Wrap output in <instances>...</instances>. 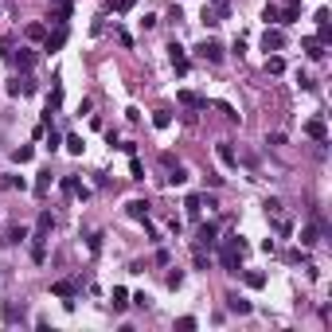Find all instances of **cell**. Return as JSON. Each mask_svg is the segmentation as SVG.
<instances>
[{
    "label": "cell",
    "mask_w": 332,
    "mask_h": 332,
    "mask_svg": "<svg viewBox=\"0 0 332 332\" xmlns=\"http://www.w3.org/2000/svg\"><path fill=\"white\" fill-rule=\"evenodd\" d=\"M196 51H199V59H207V63H223V47L215 43V39H203Z\"/></svg>",
    "instance_id": "obj_1"
},
{
    "label": "cell",
    "mask_w": 332,
    "mask_h": 332,
    "mask_svg": "<svg viewBox=\"0 0 332 332\" xmlns=\"http://www.w3.org/2000/svg\"><path fill=\"white\" fill-rule=\"evenodd\" d=\"M168 59H172V67H176V75H188V55H184L180 43H168Z\"/></svg>",
    "instance_id": "obj_2"
},
{
    "label": "cell",
    "mask_w": 332,
    "mask_h": 332,
    "mask_svg": "<svg viewBox=\"0 0 332 332\" xmlns=\"http://www.w3.org/2000/svg\"><path fill=\"white\" fill-rule=\"evenodd\" d=\"M8 94H12V98H28V94H35V82H31V78H12V82H8Z\"/></svg>",
    "instance_id": "obj_3"
},
{
    "label": "cell",
    "mask_w": 332,
    "mask_h": 332,
    "mask_svg": "<svg viewBox=\"0 0 332 332\" xmlns=\"http://www.w3.org/2000/svg\"><path fill=\"white\" fill-rule=\"evenodd\" d=\"M262 47H266V51H282V47H286V35H282L278 28H266V35H262Z\"/></svg>",
    "instance_id": "obj_4"
},
{
    "label": "cell",
    "mask_w": 332,
    "mask_h": 332,
    "mask_svg": "<svg viewBox=\"0 0 332 332\" xmlns=\"http://www.w3.org/2000/svg\"><path fill=\"white\" fill-rule=\"evenodd\" d=\"M305 133L313 137V141H324V137H328V125L320 118H313V121H305Z\"/></svg>",
    "instance_id": "obj_5"
},
{
    "label": "cell",
    "mask_w": 332,
    "mask_h": 332,
    "mask_svg": "<svg viewBox=\"0 0 332 332\" xmlns=\"http://www.w3.org/2000/svg\"><path fill=\"white\" fill-rule=\"evenodd\" d=\"M51 293H55V297H63L67 305H75V293H78V289L71 286V282H55V286H51Z\"/></svg>",
    "instance_id": "obj_6"
},
{
    "label": "cell",
    "mask_w": 332,
    "mask_h": 332,
    "mask_svg": "<svg viewBox=\"0 0 332 332\" xmlns=\"http://www.w3.org/2000/svg\"><path fill=\"white\" fill-rule=\"evenodd\" d=\"M63 43H67V28H59L55 35H47V39H43V51H59Z\"/></svg>",
    "instance_id": "obj_7"
},
{
    "label": "cell",
    "mask_w": 332,
    "mask_h": 332,
    "mask_svg": "<svg viewBox=\"0 0 332 332\" xmlns=\"http://www.w3.org/2000/svg\"><path fill=\"white\" fill-rule=\"evenodd\" d=\"M180 106H188V109H203L207 102H203L199 94H192V90H180Z\"/></svg>",
    "instance_id": "obj_8"
},
{
    "label": "cell",
    "mask_w": 332,
    "mask_h": 332,
    "mask_svg": "<svg viewBox=\"0 0 332 332\" xmlns=\"http://www.w3.org/2000/svg\"><path fill=\"white\" fill-rule=\"evenodd\" d=\"M51 227H55V219H51V211H43V215H39V223H35V239L43 242V239H47V231H51Z\"/></svg>",
    "instance_id": "obj_9"
},
{
    "label": "cell",
    "mask_w": 332,
    "mask_h": 332,
    "mask_svg": "<svg viewBox=\"0 0 332 332\" xmlns=\"http://www.w3.org/2000/svg\"><path fill=\"white\" fill-rule=\"evenodd\" d=\"M196 242H199V246H215V223H203V227H199Z\"/></svg>",
    "instance_id": "obj_10"
},
{
    "label": "cell",
    "mask_w": 332,
    "mask_h": 332,
    "mask_svg": "<svg viewBox=\"0 0 332 332\" xmlns=\"http://www.w3.org/2000/svg\"><path fill=\"white\" fill-rule=\"evenodd\" d=\"M109 305H114V313H121V309L129 305V293H125V289H114V293H109Z\"/></svg>",
    "instance_id": "obj_11"
},
{
    "label": "cell",
    "mask_w": 332,
    "mask_h": 332,
    "mask_svg": "<svg viewBox=\"0 0 332 332\" xmlns=\"http://www.w3.org/2000/svg\"><path fill=\"white\" fill-rule=\"evenodd\" d=\"M59 106H63V82H55L47 94V109H59Z\"/></svg>",
    "instance_id": "obj_12"
},
{
    "label": "cell",
    "mask_w": 332,
    "mask_h": 332,
    "mask_svg": "<svg viewBox=\"0 0 332 332\" xmlns=\"http://www.w3.org/2000/svg\"><path fill=\"white\" fill-rule=\"evenodd\" d=\"M129 215H133V219H149V203H145V199H133V203H129Z\"/></svg>",
    "instance_id": "obj_13"
},
{
    "label": "cell",
    "mask_w": 332,
    "mask_h": 332,
    "mask_svg": "<svg viewBox=\"0 0 332 332\" xmlns=\"http://www.w3.org/2000/svg\"><path fill=\"white\" fill-rule=\"evenodd\" d=\"M215 152H219V160H223V164H231V168L239 164V160H235V149H231L227 141H223V145H219V149H215Z\"/></svg>",
    "instance_id": "obj_14"
},
{
    "label": "cell",
    "mask_w": 332,
    "mask_h": 332,
    "mask_svg": "<svg viewBox=\"0 0 332 332\" xmlns=\"http://www.w3.org/2000/svg\"><path fill=\"white\" fill-rule=\"evenodd\" d=\"M242 278H246V286H250V289H262V286H266V273H258V270L242 273Z\"/></svg>",
    "instance_id": "obj_15"
},
{
    "label": "cell",
    "mask_w": 332,
    "mask_h": 332,
    "mask_svg": "<svg viewBox=\"0 0 332 332\" xmlns=\"http://www.w3.org/2000/svg\"><path fill=\"white\" fill-rule=\"evenodd\" d=\"M152 125H156V129H168V125H172V114H168V109H156V114H152Z\"/></svg>",
    "instance_id": "obj_16"
},
{
    "label": "cell",
    "mask_w": 332,
    "mask_h": 332,
    "mask_svg": "<svg viewBox=\"0 0 332 332\" xmlns=\"http://www.w3.org/2000/svg\"><path fill=\"white\" fill-rule=\"evenodd\" d=\"M12 156H16V164H28L31 156H35V149H31V145H20V149H16Z\"/></svg>",
    "instance_id": "obj_17"
},
{
    "label": "cell",
    "mask_w": 332,
    "mask_h": 332,
    "mask_svg": "<svg viewBox=\"0 0 332 332\" xmlns=\"http://www.w3.org/2000/svg\"><path fill=\"white\" fill-rule=\"evenodd\" d=\"M320 39H305V51H309V55H313V59H324V51H320Z\"/></svg>",
    "instance_id": "obj_18"
},
{
    "label": "cell",
    "mask_w": 332,
    "mask_h": 332,
    "mask_svg": "<svg viewBox=\"0 0 332 332\" xmlns=\"http://www.w3.org/2000/svg\"><path fill=\"white\" fill-rule=\"evenodd\" d=\"M16 63H20L24 71H31V67H35V51H20V55H16Z\"/></svg>",
    "instance_id": "obj_19"
},
{
    "label": "cell",
    "mask_w": 332,
    "mask_h": 332,
    "mask_svg": "<svg viewBox=\"0 0 332 332\" xmlns=\"http://www.w3.org/2000/svg\"><path fill=\"white\" fill-rule=\"evenodd\" d=\"M63 145H67V152H75V156H82V137H67V141H63Z\"/></svg>",
    "instance_id": "obj_20"
},
{
    "label": "cell",
    "mask_w": 332,
    "mask_h": 332,
    "mask_svg": "<svg viewBox=\"0 0 332 332\" xmlns=\"http://www.w3.org/2000/svg\"><path fill=\"white\" fill-rule=\"evenodd\" d=\"M227 305H231V313H239V317H242V313H250V301H242V297H231Z\"/></svg>",
    "instance_id": "obj_21"
},
{
    "label": "cell",
    "mask_w": 332,
    "mask_h": 332,
    "mask_svg": "<svg viewBox=\"0 0 332 332\" xmlns=\"http://www.w3.org/2000/svg\"><path fill=\"white\" fill-rule=\"evenodd\" d=\"M51 180H55V176H51V172H39V180H35V192H39V196H43L47 188H51Z\"/></svg>",
    "instance_id": "obj_22"
},
{
    "label": "cell",
    "mask_w": 332,
    "mask_h": 332,
    "mask_svg": "<svg viewBox=\"0 0 332 332\" xmlns=\"http://www.w3.org/2000/svg\"><path fill=\"white\" fill-rule=\"evenodd\" d=\"M71 16V0H59V8H55V24H63Z\"/></svg>",
    "instance_id": "obj_23"
},
{
    "label": "cell",
    "mask_w": 332,
    "mask_h": 332,
    "mask_svg": "<svg viewBox=\"0 0 332 332\" xmlns=\"http://www.w3.org/2000/svg\"><path fill=\"white\" fill-rule=\"evenodd\" d=\"M137 0H109V12H129Z\"/></svg>",
    "instance_id": "obj_24"
},
{
    "label": "cell",
    "mask_w": 332,
    "mask_h": 332,
    "mask_svg": "<svg viewBox=\"0 0 332 332\" xmlns=\"http://www.w3.org/2000/svg\"><path fill=\"white\" fill-rule=\"evenodd\" d=\"M266 71H270V75H282V71H286V63L273 55V59H266Z\"/></svg>",
    "instance_id": "obj_25"
},
{
    "label": "cell",
    "mask_w": 332,
    "mask_h": 332,
    "mask_svg": "<svg viewBox=\"0 0 332 332\" xmlns=\"http://www.w3.org/2000/svg\"><path fill=\"white\" fill-rule=\"evenodd\" d=\"M317 235H320V227H305L301 242H305V246H313V242H317Z\"/></svg>",
    "instance_id": "obj_26"
},
{
    "label": "cell",
    "mask_w": 332,
    "mask_h": 332,
    "mask_svg": "<svg viewBox=\"0 0 332 332\" xmlns=\"http://www.w3.org/2000/svg\"><path fill=\"white\" fill-rule=\"evenodd\" d=\"M184 180H188V172H184L180 164H176V168H172V172H168V184H184Z\"/></svg>",
    "instance_id": "obj_27"
},
{
    "label": "cell",
    "mask_w": 332,
    "mask_h": 332,
    "mask_svg": "<svg viewBox=\"0 0 332 332\" xmlns=\"http://www.w3.org/2000/svg\"><path fill=\"white\" fill-rule=\"evenodd\" d=\"M278 16H282V12H278L273 4H266V8H262V20H266V24H278Z\"/></svg>",
    "instance_id": "obj_28"
},
{
    "label": "cell",
    "mask_w": 332,
    "mask_h": 332,
    "mask_svg": "<svg viewBox=\"0 0 332 332\" xmlns=\"http://www.w3.org/2000/svg\"><path fill=\"white\" fill-rule=\"evenodd\" d=\"M219 114H223L227 121H239V114H235V106H231V102H219Z\"/></svg>",
    "instance_id": "obj_29"
},
{
    "label": "cell",
    "mask_w": 332,
    "mask_h": 332,
    "mask_svg": "<svg viewBox=\"0 0 332 332\" xmlns=\"http://www.w3.org/2000/svg\"><path fill=\"white\" fill-rule=\"evenodd\" d=\"M47 31H43V24H28V39H43Z\"/></svg>",
    "instance_id": "obj_30"
},
{
    "label": "cell",
    "mask_w": 332,
    "mask_h": 332,
    "mask_svg": "<svg viewBox=\"0 0 332 332\" xmlns=\"http://www.w3.org/2000/svg\"><path fill=\"white\" fill-rule=\"evenodd\" d=\"M129 172H133V180H145V168H141V160H137V156L129 160Z\"/></svg>",
    "instance_id": "obj_31"
},
{
    "label": "cell",
    "mask_w": 332,
    "mask_h": 332,
    "mask_svg": "<svg viewBox=\"0 0 332 332\" xmlns=\"http://www.w3.org/2000/svg\"><path fill=\"white\" fill-rule=\"evenodd\" d=\"M176 328H180V332H192V328H196V317H180V320H176Z\"/></svg>",
    "instance_id": "obj_32"
},
{
    "label": "cell",
    "mask_w": 332,
    "mask_h": 332,
    "mask_svg": "<svg viewBox=\"0 0 332 332\" xmlns=\"http://www.w3.org/2000/svg\"><path fill=\"white\" fill-rule=\"evenodd\" d=\"M203 24H207V28H215V24H223V20H219L211 8H203Z\"/></svg>",
    "instance_id": "obj_33"
},
{
    "label": "cell",
    "mask_w": 332,
    "mask_h": 332,
    "mask_svg": "<svg viewBox=\"0 0 332 332\" xmlns=\"http://www.w3.org/2000/svg\"><path fill=\"white\" fill-rule=\"evenodd\" d=\"M28 239V231H24V227H16V231H8V242H24Z\"/></svg>",
    "instance_id": "obj_34"
},
{
    "label": "cell",
    "mask_w": 332,
    "mask_h": 332,
    "mask_svg": "<svg viewBox=\"0 0 332 332\" xmlns=\"http://www.w3.org/2000/svg\"><path fill=\"white\" fill-rule=\"evenodd\" d=\"M266 215H282V203H278V199H266Z\"/></svg>",
    "instance_id": "obj_35"
},
{
    "label": "cell",
    "mask_w": 332,
    "mask_h": 332,
    "mask_svg": "<svg viewBox=\"0 0 332 332\" xmlns=\"http://www.w3.org/2000/svg\"><path fill=\"white\" fill-rule=\"evenodd\" d=\"M211 4H223V0H211Z\"/></svg>",
    "instance_id": "obj_36"
}]
</instances>
